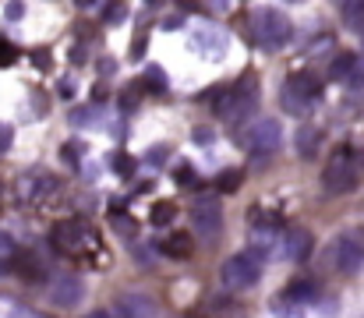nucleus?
<instances>
[{
    "mask_svg": "<svg viewBox=\"0 0 364 318\" xmlns=\"http://www.w3.org/2000/svg\"><path fill=\"white\" fill-rule=\"evenodd\" d=\"M53 248L68 258H92V262H103V244H100V233L92 223L85 219H60L50 233Z\"/></svg>",
    "mask_w": 364,
    "mask_h": 318,
    "instance_id": "nucleus-1",
    "label": "nucleus"
},
{
    "mask_svg": "<svg viewBox=\"0 0 364 318\" xmlns=\"http://www.w3.org/2000/svg\"><path fill=\"white\" fill-rule=\"evenodd\" d=\"M258 100H262V89H258V78L247 71L241 75L234 85H227L223 92H220V103H216V113H220V120L223 124H244L247 120V113H255L258 110Z\"/></svg>",
    "mask_w": 364,
    "mask_h": 318,
    "instance_id": "nucleus-2",
    "label": "nucleus"
},
{
    "mask_svg": "<svg viewBox=\"0 0 364 318\" xmlns=\"http://www.w3.org/2000/svg\"><path fill=\"white\" fill-rule=\"evenodd\" d=\"M364 174V152L350 149V145H340L333 152V159L326 163L322 170V184L329 195H347L358 188V177Z\"/></svg>",
    "mask_w": 364,
    "mask_h": 318,
    "instance_id": "nucleus-3",
    "label": "nucleus"
},
{
    "mask_svg": "<svg viewBox=\"0 0 364 318\" xmlns=\"http://www.w3.org/2000/svg\"><path fill=\"white\" fill-rule=\"evenodd\" d=\"M290 18L283 14V11H276V7H258L255 14H251V21H247V36H251V43L255 46H262V50H279V46H287L290 43Z\"/></svg>",
    "mask_w": 364,
    "mask_h": 318,
    "instance_id": "nucleus-4",
    "label": "nucleus"
},
{
    "mask_svg": "<svg viewBox=\"0 0 364 318\" xmlns=\"http://www.w3.org/2000/svg\"><path fill=\"white\" fill-rule=\"evenodd\" d=\"M322 100V82L311 75V71H294L287 82H283V92H279V103L290 117H304L311 113Z\"/></svg>",
    "mask_w": 364,
    "mask_h": 318,
    "instance_id": "nucleus-5",
    "label": "nucleus"
},
{
    "mask_svg": "<svg viewBox=\"0 0 364 318\" xmlns=\"http://www.w3.org/2000/svg\"><path fill=\"white\" fill-rule=\"evenodd\" d=\"M283 226H279V216H265V212H258L255 219H251V233H247V240H251V255L258 258V262H265V258H276V255H283Z\"/></svg>",
    "mask_w": 364,
    "mask_h": 318,
    "instance_id": "nucleus-6",
    "label": "nucleus"
},
{
    "mask_svg": "<svg viewBox=\"0 0 364 318\" xmlns=\"http://www.w3.org/2000/svg\"><path fill=\"white\" fill-rule=\"evenodd\" d=\"M333 265L343 272V276H354L361 272L364 265V226H350L336 237L333 244Z\"/></svg>",
    "mask_w": 364,
    "mask_h": 318,
    "instance_id": "nucleus-7",
    "label": "nucleus"
},
{
    "mask_svg": "<svg viewBox=\"0 0 364 318\" xmlns=\"http://www.w3.org/2000/svg\"><path fill=\"white\" fill-rule=\"evenodd\" d=\"M220 280L227 290H247L262 280V262L251 255V251H241V255H230L220 269Z\"/></svg>",
    "mask_w": 364,
    "mask_h": 318,
    "instance_id": "nucleus-8",
    "label": "nucleus"
},
{
    "mask_svg": "<svg viewBox=\"0 0 364 318\" xmlns=\"http://www.w3.org/2000/svg\"><path fill=\"white\" fill-rule=\"evenodd\" d=\"M57 188H60V181H57L50 170H25V174L18 177V198L28 202V206L50 202V198L57 195Z\"/></svg>",
    "mask_w": 364,
    "mask_h": 318,
    "instance_id": "nucleus-9",
    "label": "nucleus"
},
{
    "mask_svg": "<svg viewBox=\"0 0 364 318\" xmlns=\"http://www.w3.org/2000/svg\"><path fill=\"white\" fill-rule=\"evenodd\" d=\"M279 142H283V127H279L276 117H262V120L247 124V134H244L247 152H255V156H272V152L279 149Z\"/></svg>",
    "mask_w": 364,
    "mask_h": 318,
    "instance_id": "nucleus-10",
    "label": "nucleus"
},
{
    "mask_svg": "<svg viewBox=\"0 0 364 318\" xmlns=\"http://www.w3.org/2000/svg\"><path fill=\"white\" fill-rule=\"evenodd\" d=\"M191 226L202 240H216L223 233V209H220V198H198L191 206Z\"/></svg>",
    "mask_w": 364,
    "mask_h": 318,
    "instance_id": "nucleus-11",
    "label": "nucleus"
},
{
    "mask_svg": "<svg viewBox=\"0 0 364 318\" xmlns=\"http://www.w3.org/2000/svg\"><path fill=\"white\" fill-rule=\"evenodd\" d=\"M318 297V283L315 280H294L279 297H272V312H279V315L287 318L290 312H297L301 304H311Z\"/></svg>",
    "mask_w": 364,
    "mask_h": 318,
    "instance_id": "nucleus-12",
    "label": "nucleus"
},
{
    "mask_svg": "<svg viewBox=\"0 0 364 318\" xmlns=\"http://www.w3.org/2000/svg\"><path fill=\"white\" fill-rule=\"evenodd\" d=\"M311 248H315L311 230H304V226H290V230L283 233V255H287L290 262H304V258L311 255Z\"/></svg>",
    "mask_w": 364,
    "mask_h": 318,
    "instance_id": "nucleus-13",
    "label": "nucleus"
},
{
    "mask_svg": "<svg viewBox=\"0 0 364 318\" xmlns=\"http://www.w3.org/2000/svg\"><path fill=\"white\" fill-rule=\"evenodd\" d=\"M82 294H85V283H82L78 276H57L53 287H50V297H53V304H60V308H71L75 301H82Z\"/></svg>",
    "mask_w": 364,
    "mask_h": 318,
    "instance_id": "nucleus-14",
    "label": "nucleus"
},
{
    "mask_svg": "<svg viewBox=\"0 0 364 318\" xmlns=\"http://www.w3.org/2000/svg\"><path fill=\"white\" fill-rule=\"evenodd\" d=\"M198 318H247V308L241 301H230V297H213L202 304Z\"/></svg>",
    "mask_w": 364,
    "mask_h": 318,
    "instance_id": "nucleus-15",
    "label": "nucleus"
},
{
    "mask_svg": "<svg viewBox=\"0 0 364 318\" xmlns=\"http://www.w3.org/2000/svg\"><path fill=\"white\" fill-rule=\"evenodd\" d=\"M117 312H121V318H156V304L149 301V297H121L117 301Z\"/></svg>",
    "mask_w": 364,
    "mask_h": 318,
    "instance_id": "nucleus-16",
    "label": "nucleus"
},
{
    "mask_svg": "<svg viewBox=\"0 0 364 318\" xmlns=\"http://www.w3.org/2000/svg\"><path fill=\"white\" fill-rule=\"evenodd\" d=\"M358 53H336L333 60H329V78L333 82H350L354 78V71H358Z\"/></svg>",
    "mask_w": 364,
    "mask_h": 318,
    "instance_id": "nucleus-17",
    "label": "nucleus"
},
{
    "mask_svg": "<svg viewBox=\"0 0 364 318\" xmlns=\"http://www.w3.org/2000/svg\"><path fill=\"white\" fill-rule=\"evenodd\" d=\"M318 145H322V131L311 127V124H304V127L297 131V152H301L304 159H315V156H318Z\"/></svg>",
    "mask_w": 364,
    "mask_h": 318,
    "instance_id": "nucleus-18",
    "label": "nucleus"
},
{
    "mask_svg": "<svg viewBox=\"0 0 364 318\" xmlns=\"http://www.w3.org/2000/svg\"><path fill=\"white\" fill-rule=\"evenodd\" d=\"M159 251L170 255V258H191V237L188 233H173V237H166L159 244Z\"/></svg>",
    "mask_w": 364,
    "mask_h": 318,
    "instance_id": "nucleus-19",
    "label": "nucleus"
},
{
    "mask_svg": "<svg viewBox=\"0 0 364 318\" xmlns=\"http://www.w3.org/2000/svg\"><path fill=\"white\" fill-rule=\"evenodd\" d=\"M340 14H343V25L347 28H364V0H343L340 4Z\"/></svg>",
    "mask_w": 364,
    "mask_h": 318,
    "instance_id": "nucleus-20",
    "label": "nucleus"
},
{
    "mask_svg": "<svg viewBox=\"0 0 364 318\" xmlns=\"http://www.w3.org/2000/svg\"><path fill=\"white\" fill-rule=\"evenodd\" d=\"M241 181H244V170H223V174H216V188L223 195H234L241 188Z\"/></svg>",
    "mask_w": 364,
    "mask_h": 318,
    "instance_id": "nucleus-21",
    "label": "nucleus"
},
{
    "mask_svg": "<svg viewBox=\"0 0 364 318\" xmlns=\"http://www.w3.org/2000/svg\"><path fill=\"white\" fill-rule=\"evenodd\" d=\"M14 258H18V244H14V237H11V233H0V272L11 269Z\"/></svg>",
    "mask_w": 364,
    "mask_h": 318,
    "instance_id": "nucleus-22",
    "label": "nucleus"
},
{
    "mask_svg": "<svg viewBox=\"0 0 364 318\" xmlns=\"http://www.w3.org/2000/svg\"><path fill=\"white\" fill-rule=\"evenodd\" d=\"M173 216H177V206H173V202H156L152 212H149L152 226H166V223H173Z\"/></svg>",
    "mask_w": 364,
    "mask_h": 318,
    "instance_id": "nucleus-23",
    "label": "nucleus"
},
{
    "mask_svg": "<svg viewBox=\"0 0 364 318\" xmlns=\"http://www.w3.org/2000/svg\"><path fill=\"white\" fill-rule=\"evenodd\" d=\"M141 89H149V92H163V89H166V71H163V68H149L145 78H141Z\"/></svg>",
    "mask_w": 364,
    "mask_h": 318,
    "instance_id": "nucleus-24",
    "label": "nucleus"
},
{
    "mask_svg": "<svg viewBox=\"0 0 364 318\" xmlns=\"http://www.w3.org/2000/svg\"><path fill=\"white\" fill-rule=\"evenodd\" d=\"M110 223H114V230H117V233H124V237H131V240H134V237H138V223H134V219H127V212H114V216H110Z\"/></svg>",
    "mask_w": 364,
    "mask_h": 318,
    "instance_id": "nucleus-25",
    "label": "nucleus"
},
{
    "mask_svg": "<svg viewBox=\"0 0 364 318\" xmlns=\"http://www.w3.org/2000/svg\"><path fill=\"white\" fill-rule=\"evenodd\" d=\"M173 177H177V184H181V188H188V191H195V188H202V177H198V174H195L191 166H181V170H177Z\"/></svg>",
    "mask_w": 364,
    "mask_h": 318,
    "instance_id": "nucleus-26",
    "label": "nucleus"
},
{
    "mask_svg": "<svg viewBox=\"0 0 364 318\" xmlns=\"http://www.w3.org/2000/svg\"><path fill=\"white\" fill-rule=\"evenodd\" d=\"M114 170H117L121 177H127V174L134 170V159H131L127 152H117V156H114Z\"/></svg>",
    "mask_w": 364,
    "mask_h": 318,
    "instance_id": "nucleus-27",
    "label": "nucleus"
},
{
    "mask_svg": "<svg viewBox=\"0 0 364 318\" xmlns=\"http://www.w3.org/2000/svg\"><path fill=\"white\" fill-rule=\"evenodd\" d=\"M103 14H107V21H110V25H117V21H124L127 7H124V4H110V7H103Z\"/></svg>",
    "mask_w": 364,
    "mask_h": 318,
    "instance_id": "nucleus-28",
    "label": "nucleus"
},
{
    "mask_svg": "<svg viewBox=\"0 0 364 318\" xmlns=\"http://www.w3.org/2000/svg\"><path fill=\"white\" fill-rule=\"evenodd\" d=\"M166 156H170V145H152V149L145 152V159H149V163H163Z\"/></svg>",
    "mask_w": 364,
    "mask_h": 318,
    "instance_id": "nucleus-29",
    "label": "nucleus"
},
{
    "mask_svg": "<svg viewBox=\"0 0 364 318\" xmlns=\"http://www.w3.org/2000/svg\"><path fill=\"white\" fill-rule=\"evenodd\" d=\"M100 117V110H75L71 113V124H89V120H96Z\"/></svg>",
    "mask_w": 364,
    "mask_h": 318,
    "instance_id": "nucleus-30",
    "label": "nucleus"
},
{
    "mask_svg": "<svg viewBox=\"0 0 364 318\" xmlns=\"http://www.w3.org/2000/svg\"><path fill=\"white\" fill-rule=\"evenodd\" d=\"M14 57H18V50H14L7 39H0V68H4V64H11Z\"/></svg>",
    "mask_w": 364,
    "mask_h": 318,
    "instance_id": "nucleus-31",
    "label": "nucleus"
},
{
    "mask_svg": "<svg viewBox=\"0 0 364 318\" xmlns=\"http://www.w3.org/2000/svg\"><path fill=\"white\" fill-rule=\"evenodd\" d=\"M141 57H145V36H138L131 43V60H141Z\"/></svg>",
    "mask_w": 364,
    "mask_h": 318,
    "instance_id": "nucleus-32",
    "label": "nucleus"
},
{
    "mask_svg": "<svg viewBox=\"0 0 364 318\" xmlns=\"http://www.w3.org/2000/svg\"><path fill=\"white\" fill-rule=\"evenodd\" d=\"M82 152H85V145H75V142H71V145H64V156H68V163H78L75 156H82Z\"/></svg>",
    "mask_w": 364,
    "mask_h": 318,
    "instance_id": "nucleus-33",
    "label": "nucleus"
},
{
    "mask_svg": "<svg viewBox=\"0 0 364 318\" xmlns=\"http://www.w3.org/2000/svg\"><path fill=\"white\" fill-rule=\"evenodd\" d=\"M7 149H11V127H7V124H0V156H4Z\"/></svg>",
    "mask_w": 364,
    "mask_h": 318,
    "instance_id": "nucleus-34",
    "label": "nucleus"
},
{
    "mask_svg": "<svg viewBox=\"0 0 364 318\" xmlns=\"http://www.w3.org/2000/svg\"><path fill=\"white\" fill-rule=\"evenodd\" d=\"M11 318H46V315H39V312H32V308H14Z\"/></svg>",
    "mask_w": 364,
    "mask_h": 318,
    "instance_id": "nucleus-35",
    "label": "nucleus"
},
{
    "mask_svg": "<svg viewBox=\"0 0 364 318\" xmlns=\"http://www.w3.org/2000/svg\"><path fill=\"white\" fill-rule=\"evenodd\" d=\"M7 14H11V21H18V18L25 14V7H21V4H7Z\"/></svg>",
    "mask_w": 364,
    "mask_h": 318,
    "instance_id": "nucleus-36",
    "label": "nucleus"
},
{
    "mask_svg": "<svg viewBox=\"0 0 364 318\" xmlns=\"http://www.w3.org/2000/svg\"><path fill=\"white\" fill-rule=\"evenodd\" d=\"M85 318H114V315H107V312H92V315H85Z\"/></svg>",
    "mask_w": 364,
    "mask_h": 318,
    "instance_id": "nucleus-37",
    "label": "nucleus"
},
{
    "mask_svg": "<svg viewBox=\"0 0 364 318\" xmlns=\"http://www.w3.org/2000/svg\"><path fill=\"white\" fill-rule=\"evenodd\" d=\"M287 318H304V315H301V312H290V315H287Z\"/></svg>",
    "mask_w": 364,
    "mask_h": 318,
    "instance_id": "nucleus-38",
    "label": "nucleus"
},
{
    "mask_svg": "<svg viewBox=\"0 0 364 318\" xmlns=\"http://www.w3.org/2000/svg\"><path fill=\"white\" fill-rule=\"evenodd\" d=\"M0 206H4V191H0Z\"/></svg>",
    "mask_w": 364,
    "mask_h": 318,
    "instance_id": "nucleus-39",
    "label": "nucleus"
}]
</instances>
